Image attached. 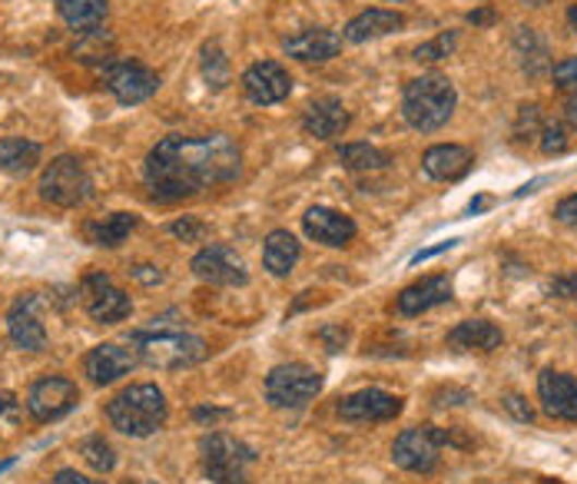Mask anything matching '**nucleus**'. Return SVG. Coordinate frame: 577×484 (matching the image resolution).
I'll return each mask as SVG.
<instances>
[{"instance_id":"nucleus-1","label":"nucleus","mask_w":577,"mask_h":484,"mask_svg":"<svg viewBox=\"0 0 577 484\" xmlns=\"http://www.w3.org/2000/svg\"><path fill=\"white\" fill-rule=\"evenodd\" d=\"M242 170V153L226 133L163 136L143 164V183L156 203H180L203 190L232 183Z\"/></svg>"},{"instance_id":"nucleus-2","label":"nucleus","mask_w":577,"mask_h":484,"mask_svg":"<svg viewBox=\"0 0 577 484\" xmlns=\"http://www.w3.org/2000/svg\"><path fill=\"white\" fill-rule=\"evenodd\" d=\"M107 422L120 432V435H130V438H146L153 432H159L167 425V395L163 388H156L153 382H140V385H130L123 388L120 395H113L107 401Z\"/></svg>"},{"instance_id":"nucleus-3","label":"nucleus","mask_w":577,"mask_h":484,"mask_svg":"<svg viewBox=\"0 0 577 484\" xmlns=\"http://www.w3.org/2000/svg\"><path fill=\"white\" fill-rule=\"evenodd\" d=\"M458 107V90L448 76L442 73H425L405 84L401 94V113L411 130L419 133H435L442 130Z\"/></svg>"},{"instance_id":"nucleus-4","label":"nucleus","mask_w":577,"mask_h":484,"mask_svg":"<svg viewBox=\"0 0 577 484\" xmlns=\"http://www.w3.org/2000/svg\"><path fill=\"white\" fill-rule=\"evenodd\" d=\"M130 339H133L136 359L149 368L177 372V368H190L206 359L203 339H196L183 329H163V326H156V322L149 329H136Z\"/></svg>"},{"instance_id":"nucleus-5","label":"nucleus","mask_w":577,"mask_h":484,"mask_svg":"<svg viewBox=\"0 0 577 484\" xmlns=\"http://www.w3.org/2000/svg\"><path fill=\"white\" fill-rule=\"evenodd\" d=\"M200 455H203V471L213 484H253L256 451L245 441L226 432H213L200 441Z\"/></svg>"},{"instance_id":"nucleus-6","label":"nucleus","mask_w":577,"mask_h":484,"mask_svg":"<svg viewBox=\"0 0 577 484\" xmlns=\"http://www.w3.org/2000/svg\"><path fill=\"white\" fill-rule=\"evenodd\" d=\"M37 190H40V199H47L50 206L76 209L94 196V180L76 156H57L40 173Z\"/></svg>"},{"instance_id":"nucleus-7","label":"nucleus","mask_w":577,"mask_h":484,"mask_svg":"<svg viewBox=\"0 0 577 484\" xmlns=\"http://www.w3.org/2000/svg\"><path fill=\"white\" fill-rule=\"evenodd\" d=\"M452 445V435L438 425H416V428H405L395 445H392V461L401 471L411 474H429L438 468L442 461V448Z\"/></svg>"},{"instance_id":"nucleus-8","label":"nucleus","mask_w":577,"mask_h":484,"mask_svg":"<svg viewBox=\"0 0 577 484\" xmlns=\"http://www.w3.org/2000/svg\"><path fill=\"white\" fill-rule=\"evenodd\" d=\"M322 391V375L305 362L276 365L266 375V401L273 409H305Z\"/></svg>"},{"instance_id":"nucleus-9","label":"nucleus","mask_w":577,"mask_h":484,"mask_svg":"<svg viewBox=\"0 0 577 484\" xmlns=\"http://www.w3.org/2000/svg\"><path fill=\"white\" fill-rule=\"evenodd\" d=\"M80 401V388L76 382L63 378V375H47V378H37L31 388H27V412L34 422L47 425V422H60L63 415H70Z\"/></svg>"},{"instance_id":"nucleus-10","label":"nucleus","mask_w":577,"mask_h":484,"mask_svg":"<svg viewBox=\"0 0 577 484\" xmlns=\"http://www.w3.org/2000/svg\"><path fill=\"white\" fill-rule=\"evenodd\" d=\"M104 87L117 97V104L136 107L159 90V76L136 60H110L104 66Z\"/></svg>"},{"instance_id":"nucleus-11","label":"nucleus","mask_w":577,"mask_h":484,"mask_svg":"<svg viewBox=\"0 0 577 484\" xmlns=\"http://www.w3.org/2000/svg\"><path fill=\"white\" fill-rule=\"evenodd\" d=\"M80 292H84V308L91 312L94 322H104V326H113V322H123L130 312H133V302L130 295L113 286V279L107 273H94L84 279V286H80Z\"/></svg>"},{"instance_id":"nucleus-12","label":"nucleus","mask_w":577,"mask_h":484,"mask_svg":"<svg viewBox=\"0 0 577 484\" xmlns=\"http://www.w3.org/2000/svg\"><path fill=\"white\" fill-rule=\"evenodd\" d=\"M193 276L209 286H245L250 282V269H245L242 256L232 246H223V242H213V246H206L193 256Z\"/></svg>"},{"instance_id":"nucleus-13","label":"nucleus","mask_w":577,"mask_h":484,"mask_svg":"<svg viewBox=\"0 0 577 484\" xmlns=\"http://www.w3.org/2000/svg\"><path fill=\"white\" fill-rule=\"evenodd\" d=\"M401 398L382 388H362L352 391L339 401V419L352 425H369V422H392L401 415Z\"/></svg>"},{"instance_id":"nucleus-14","label":"nucleus","mask_w":577,"mask_h":484,"mask_svg":"<svg viewBox=\"0 0 577 484\" xmlns=\"http://www.w3.org/2000/svg\"><path fill=\"white\" fill-rule=\"evenodd\" d=\"M242 90L253 104L273 107V104H283L292 94V76H289V70L283 63L260 60V63H253L250 70L242 73Z\"/></svg>"},{"instance_id":"nucleus-15","label":"nucleus","mask_w":577,"mask_h":484,"mask_svg":"<svg viewBox=\"0 0 577 484\" xmlns=\"http://www.w3.org/2000/svg\"><path fill=\"white\" fill-rule=\"evenodd\" d=\"M302 232L328 250H342L356 239L359 226L352 216L339 213V209H328V206H312L305 216H302Z\"/></svg>"},{"instance_id":"nucleus-16","label":"nucleus","mask_w":577,"mask_h":484,"mask_svg":"<svg viewBox=\"0 0 577 484\" xmlns=\"http://www.w3.org/2000/svg\"><path fill=\"white\" fill-rule=\"evenodd\" d=\"M37 305H40V299L34 292H27V295H17L11 312H8V336L24 352H44L47 349V329H44V322L37 315Z\"/></svg>"},{"instance_id":"nucleus-17","label":"nucleus","mask_w":577,"mask_h":484,"mask_svg":"<svg viewBox=\"0 0 577 484\" xmlns=\"http://www.w3.org/2000/svg\"><path fill=\"white\" fill-rule=\"evenodd\" d=\"M538 398L548 419L577 422V382L564 372L544 368L538 375Z\"/></svg>"},{"instance_id":"nucleus-18","label":"nucleus","mask_w":577,"mask_h":484,"mask_svg":"<svg viewBox=\"0 0 577 484\" xmlns=\"http://www.w3.org/2000/svg\"><path fill=\"white\" fill-rule=\"evenodd\" d=\"M136 349H123L117 342H104L97 349L87 352L84 359V372L94 385H113L117 378L130 375L136 368Z\"/></svg>"},{"instance_id":"nucleus-19","label":"nucleus","mask_w":577,"mask_h":484,"mask_svg":"<svg viewBox=\"0 0 577 484\" xmlns=\"http://www.w3.org/2000/svg\"><path fill=\"white\" fill-rule=\"evenodd\" d=\"M474 164V156L468 146H458V143H438L432 149H425L422 156V170L429 180H438V183H455L461 180Z\"/></svg>"},{"instance_id":"nucleus-20","label":"nucleus","mask_w":577,"mask_h":484,"mask_svg":"<svg viewBox=\"0 0 577 484\" xmlns=\"http://www.w3.org/2000/svg\"><path fill=\"white\" fill-rule=\"evenodd\" d=\"M349 123H352V117H349L346 104L336 100V97L312 100L305 117H302V130L315 140H336L349 130Z\"/></svg>"},{"instance_id":"nucleus-21","label":"nucleus","mask_w":577,"mask_h":484,"mask_svg":"<svg viewBox=\"0 0 577 484\" xmlns=\"http://www.w3.org/2000/svg\"><path fill=\"white\" fill-rule=\"evenodd\" d=\"M452 302V279L448 276H429L416 286H408L398 292V312L401 315H422L435 305H445Z\"/></svg>"},{"instance_id":"nucleus-22","label":"nucleus","mask_w":577,"mask_h":484,"mask_svg":"<svg viewBox=\"0 0 577 484\" xmlns=\"http://www.w3.org/2000/svg\"><path fill=\"white\" fill-rule=\"evenodd\" d=\"M342 34L336 31H325V27H315V31H302L296 37H289L283 44V50L296 60H305V63H318V60H333L339 50H342Z\"/></svg>"},{"instance_id":"nucleus-23","label":"nucleus","mask_w":577,"mask_h":484,"mask_svg":"<svg viewBox=\"0 0 577 484\" xmlns=\"http://www.w3.org/2000/svg\"><path fill=\"white\" fill-rule=\"evenodd\" d=\"M405 27V17L398 11H382V8H372V11H362L359 17H352L342 31V40L346 44H369V40H378V37H388V34H398Z\"/></svg>"},{"instance_id":"nucleus-24","label":"nucleus","mask_w":577,"mask_h":484,"mask_svg":"<svg viewBox=\"0 0 577 484\" xmlns=\"http://www.w3.org/2000/svg\"><path fill=\"white\" fill-rule=\"evenodd\" d=\"M505 336L502 329L494 326V322L488 318H468V322H458V326L448 332V346L455 352H494V349H502Z\"/></svg>"},{"instance_id":"nucleus-25","label":"nucleus","mask_w":577,"mask_h":484,"mask_svg":"<svg viewBox=\"0 0 577 484\" xmlns=\"http://www.w3.org/2000/svg\"><path fill=\"white\" fill-rule=\"evenodd\" d=\"M302 256V246H299V239L289 232V229H273L263 242V266L273 273V276H289L296 269Z\"/></svg>"},{"instance_id":"nucleus-26","label":"nucleus","mask_w":577,"mask_h":484,"mask_svg":"<svg viewBox=\"0 0 577 484\" xmlns=\"http://www.w3.org/2000/svg\"><path fill=\"white\" fill-rule=\"evenodd\" d=\"M40 143L24 140V136H4L0 140V173H11V177H27L37 170L40 164Z\"/></svg>"},{"instance_id":"nucleus-27","label":"nucleus","mask_w":577,"mask_h":484,"mask_svg":"<svg viewBox=\"0 0 577 484\" xmlns=\"http://www.w3.org/2000/svg\"><path fill=\"white\" fill-rule=\"evenodd\" d=\"M136 222L140 219L133 213H110L104 219L87 222L84 235H87V242H94V246H100V250H117V246H123V242H127V235L136 229Z\"/></svg>"},{"instance_id":"nucleus-28","label":"nucleus","mask_w":577,"mask_h":484,"mask_svg":"<svg viewBox=\"0 0 577 484\" xmlns=\"http://www.w3.org/2000/svg\"><path fill=\"white\" fill-rule=\"evenodd\" d=\"M57 14L76 34H91L107 17V0H57Z\"/></svg>"},{"instance_id":"nucleus-29","label":"nucleus","mask_w":577,"mask_h":484,"mask_svg":"<svg viewBox=\"0 0 577 484\" xmlns=\"http://www.w3.org/2000/svg\"><path fill=\"white\" fill-rule=\"evenodd\" d=\"M339 164L349 167V170H359V173H375V170H385L392 159L385 149L378 146H369V143H346L339 146Z\"/></svg>"},{"instance_id":"nucleus-30","label":"nucleus","mask_w":577,"mask_h":484,"mask_svg":"<svg viewBox=\"0 0 577 484\" xmlns=\"http://www.w3.org/2000/svg\"><path fill=\"white\" fill-rule=\"evenodd\" d=\"M200 70H203V80H206L209 90H226L229 87V57L223 53V47L216 40H209L203 47Z\"/></svg>"},{"instance_id":"nucleus-31","label":"nucleus","mask_w":577,"mask_h":484,"mask_svg":"<svg viewBox=\"0 0 577 484\" xmlns=\"http://www.w3.org/2000/svg\"><path fill=\"white\" fill-rule=\"evenodd\" d=\"M80 455H84V461L100 474H110L117 468V451L104 435H91V438L80 441Z\"/></svg>"},{"instance_id":"nucleus-32","label":"nucleus","mask_w":577,"mask_h":484,"mask_svg":"<svg viewBox=\"0 0 577 484\" xmlns=\"http://www.w3.org/2000/svg\"><path fill=\"white\" fill-rule=\"evenodd\" d=\"M515 47H518V53H525L521 60H525V70H528L531 76H538V73L548 66V47L538 40V34H534L531 27H521V31H518Z\"/></svg>"},{"instance_id":"nucleus-33","label":"nucleus","mask_w":577,"mask_h":484,"mask_svg":"<svg viewBox=\"0 0 577 484\" xmlns=\"http://www.w3.org/2000/svg\"><path fill=\"white\" fill-rule=\"evenodd\" d=\"M455 44H458V34H442V37L416 47V53H411V57H416L419 63H435V60H445L455 50Z\"/></svg>"},{"instance_id":"nucleus-34","label":"nucleus","mask_w":577,"mask_h":484,"mask_svg":"<svg viewBox=\"0 0 577 484\" xmlns=\"http://www.w3.org/2000/svg\"><path fill=\"white\" fill-rule=\"evenodd\" d=\"M551 80H554V87H561V90H574L577 87V57H564L561 63H554Z\"/></svg>"},{"instance_id":"nucleus-35","label":"nucleus","mask_w":577,"mask_h":484,"mask_svg":"<svg viewBox=\"0 0 577 484\" xmlns=\"http://www.w3.org/2000/svg\"><path fill=\"white\" fill-rule=\"evenodd\" d=\"M548 292L557 295V299H570V302H577V273L554 276V279L548 282Z\"/></svg>"},{"instance_id":"nucleus-36","label":"nucleus","mask_w":577,"mask_h":484,"mask_svg":"<svg viewBox=\"0 0 577 484\" xmlns=\"http://www.w3.org/2000/svg\"><path fill=\"white\" fill-rule=\"evenodd\" d=\"M541 149L551 156V153H564L567 149V136H564V130L554 123V126H544L541 130Z\"/></svg>"},{"instance_id":"nucleus-37","label":"nucleus","mask_w":577,"mask_h":484,"mask_svg":"<svg viewBox=\"0 0 577 484\" xmlns=\"http://www.w3.org/2000/svg\"><path fill=\"white\" fill-rule=\"evenodd\" d=\"M170 232H173L177 239H183V242H196V239L203 235V222L193 219V216H183V219H177V222L170 226Z\"/></svg>"},{"instance_id":"nucleus-38","label":"nucleus","mask_w":577,"mask_h":484,"mask_svg":"<svg viewBox=\"0 0 577 484\" xmlns=\"http://www.w3.org/2000/svg\"><path fill=\"white\" fill-rule=\"evenodd\" d=\"M554 219L564 222V226H577V196H564V199L554 206Z\"/></svg>"},{"instance_id":"nucleus-39","label":"nucleus","mask_w":577,"mask_h":484,"mask_svg":"<svg viewBox=\"0 0 577 484\" xmlns=\"http://www.w3.org/2000/svg\"><path fill=\"white\" fill-rule=\"evenodd\" d=\"M461 239H445V242H438V246H432V250H422V253H416L411 256V266H419V263H429V259H435V256H442V253H448V250H455Z\"/></svg>"},{"instance_id":"nucleus-40","label":"nucleus","mask_w":577,"mask_h":484,"mask_svg":"<svg viewBox=\"0 0 577 484\" xmlns=\"http://www.w3.org/2000/svg\"><path fill=\"white\" fill-rule=\"evenodd\" d=\"M50 484H104V481H94V477L80 474V471H73V468H60Z\"/></svg>"},{"instance_id":"nucleus-41","label":"nucleus","mask_w":577,"mask_h":484,"mask_svg":"<svg viewBox=\"0 0 577 484\" xmlns=\"http://www.w3.org/2000/svg\"><path fill=\"white\" fill-rule=\"evenodd\" d=\"M521 401H525V398H518V395H508V398H505V409H508V412H515L521 422H531V419H534V412H531L528 406H521Z\"/></svg>"},{"instance_id":"nucleus-42","label":"nucleus","mask_w":577,"mask_h":484,"mask_svg":"<svg viewBox=\"0 0 577 484\" xmlns=\"http://www.w3.org/2000/svg\"><path fill=\"white\" fill-rule=\"evenodd\" d=\"M133 276L143 282V286H153V282H163V273L156 269V266H136L133 269Z\"/></svg>"},{"instance_id":"nucleus-43","label":"nucleus","mask_w":577,"mask_h":484,"mask_svg":"<svg viewBox=\"0 0 577 484\" xmlns=\"http://www.w3.org/2000/svg\"><path fill=\"white\" fill-rule=\"evenodd\" d=\"M468 24H474V27H488V24H494V11H491V8L471 11V14H468Z\"/></svg>"},{"instance_id":"nucleus-44","label":"nucleus","mask_w":577,"mask_h":484,"mask_svg":"<svg viewBox=\"0 0 577 484\" xmlns=\"http://www.w3.org/2000/svg\"><path fill=\"white\" fill-rule=\"evenodd\" d=\"M0 412H4L8 419H14V415H17V401H14V395H11V391H0Z\"/></svg>"},{"instance_id":"nucleus-45","label":"nucleus","mask_w":577,"mask_h":484,"mask_svg":"<svg viewBox=\"0 0 577 484\" xmlns=\"http://www.w3.org/2000/svg\"><path fill=\"white\" fill-rule=\"evenodd\" d=\"M564 117H567V123H570V126L577 130V94H574V97L567 100V107H564Z\"/></svg>"},{"instance_id":"nucleus-46","label":"nucleus","mask_w":577,"mask_h":484,"mask_svg":"<svg viewBox=\"0 0 577 484\" xmlns=\"http://www.w3.org/2000/svg\"><path fill=\"white\" fill-rule=\"evenodd\" d=\"M548 180H531V183H525L521 190H515V199H521V196H528V193H534L538 186H544Z\"/></svg>"},{"instance_id":"nucleus-47","label":"nucleus","mask_w":577,"mask_h":484,"mask_svg":"<svg viewBox=\"0 0 577 484\" xmlns=\"http://www.w3.org/2000/svg\"><path fill=\"white\" fill-rule=\"evenodd\" d=\"M193 415H196V419L203 422V419H226L229 412H219V409H196Z\"/></svg>"},{"instance_id":"nucleus-48","label":"nucleus","mask_w":577,"mask_h":484,"mask_svg":"<svg viewBox=\"0 0 577 484\" xmlns=\"http://www.w3.org/2000/svg\"><path fill=\"white\" fill-rule=\"evenodd\" d=\"M484 206H488V199H484V196H481V199H471V203H468V209H465V216H474V213H481Z\"/></svg>"},{"instance_id":"nucleus-49","label":"nucleus","mask_w":577,"mask_h":484,"mask_svg":"<svg viewBox=\"0 0 577 484\" xmlns=\"http://www.w3.org/2000/svg\"><path fill=\"white\" fill-rule=\"evenodd\" d=\"M567 21H570V27H574V34H577V8L567 11Z\"/></svg>"},{"instance_id":"nucleus-50","label":"nucleus","mask_w":577,"mask_h":484,"mask_svg":"<svg viewBox=\"0 0 577 484\" xmlns=\"http://www.w3.org/2000/svg\"><path fill=\"white\" fill-rule=\"evenodd\" d=\"M11 464H14V461H0V471H8Z\"/></svg>"},{"instance_id":"nucleus-51","label":"nucleus","mask_w":577,"mask_h":484,"mask_svg":"<svg viewBox=\"0 0 577 484\" xmlns=\"http://www.w3.org/2000/svg\"><path fill=\"white\" fill-rule=\"evenodd\" d=\"M548 484H557V481H548Z\"/></svg>"}]
</instances>
